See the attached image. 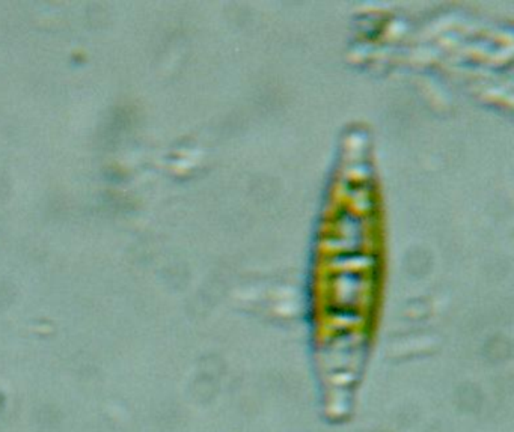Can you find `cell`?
<instances>
[{"instance_id": "1", "label": "cell", "mask_w": 514, "mask_h": 432, "mask_svg": "<svg viewBox=\"0 0 514 432\" xmlns=\"http://www.w3.org/2000/svg\"><path fill=\"white\" fill-rule=\"evenodd\" d=\"M2 404H3V398H2V395H0V408H2Z\"/></svg>"}]
</instances>
